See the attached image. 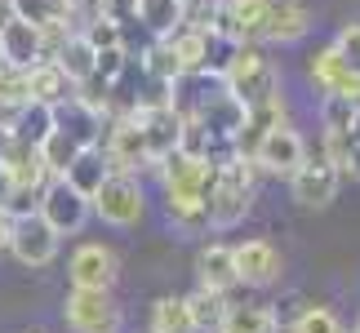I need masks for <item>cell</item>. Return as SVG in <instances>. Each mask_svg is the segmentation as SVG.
I'll return each instance as SVG.
<instances>
[{
    "label": "cell",
    "instance_id": "cell-1",
    "mask_svg": "<svg viewBox=\"0 0 360 333\" xmlns=\"http://www.w3.org/2000/svg\"><path fill=\"white\" fill-rule=\"evenodd\" d=\"M223 89L231 93V98H240L245 107H258L281 93V72H276V63L262 53L258 45H236L231 49V58L223 63Z\"/></svg>",
    "mask_w": 360,
    "mask_h": 333
},
{
    "label": "cell",
    "instance_id": "cell-2",
    "mask_svg": "<svg viewBox=\"0 0 360 333\" xmlns=\"http://www.w3.org/2000/svg\"><path fill=\"white\" fill-rule=\"evenodd\" d=\"M205 209H210V227H218V231H227L249 218V209H254V164L245 156H231L218 164Z\"/></svg>",
    "mask_w": 360,
    "mask_h": 333
},
{
    "label": "cell",
    "instance_id": "cell-3",
    "mask_svg": "<svg viewBox=\"0 0 360 333\" xmlns=\"http://www.w3.org/2000/svg\"><path fill=\"white\" fill-rule=\"evenodd\" d=\"M89 209L98 214L107 227H138L147 214V196H143V183L134 174H107L98 191L89 196Z\"/></svg>",
    "mask_w": 360,
    "mask_h": 333
},
{
    "label": "cell",
    "instance_id": "cell-4",
    "mask_svg": "<svg viewBox=\"0 0 360 333\" xmlns=\"http://www.w3.org/2000/svg\"><path fill=\"white\" fill-rule=\"evenodd\" d=\"M63 320L72 333H120L124 311L112 298V289H72L63 302Z\"/></svg>",
    "mask_w": 360,
    "mask_h": 333
},
{
    "label": "cell",
    "instance_id": "cell-5",
    "mask_svg": "<svg viewBox=\"0 0 360 333\" xmlns=\"http://www.w3.org/2000/svg\"><path fill=\"white\" fill-rule=\"evenodd\" d=\"M36 214L49 222L58 235H76L80 227L89 222V196L85 191H76L67 178H49L45 187H40V200H36Z\"/></svg>",
    "mask_w": 360,
    "mask_h": 333
},
{
    "label": "cell",
    "instance_id": "cell-6",
    "mask_svg": "<svg viewBox=\"0 0 360 333\" xmlns=\"http://www.w3.org/2000/svg\"><path fill=\"white\" fill-rule=\"evenodd\" d=\"M58 240H63V235L53 231L36 209L18 214L13 227H9V254L18 258L22 267H49V262L58 258Z\"/></svg>",
    "mask_w": 360,
    "mask_h": 333
},
{
    "label": "cell",
    "instance_id": "cell-7",
    "mask_svg": "<svg viewBox=\"0 0 360 333\" xmlns=\"http://www.w3.org/2000/svg\"><path fill=\"white\" fill-rule=\"evenodd\" d=\"M338 187H342V174L325 156H302V164L289 174V191H294L302 209H329L338 200Z\"/></svg>",
    "mask_w": 360,
    "mask_h": 333
},
{
    "label": "cell",
    "instance_id": "cell-8",
    "mask_svg": "<svg viewBox=\"0 0 360 333\" xmlns=\"http://www.w3.org/2000/svg\"><path fill=\"white\" fill-rule=\"evenodd\" d=\"M129 116L138 120V129H143V143L151 151V164L160 156H169L178 147V138H183V111H178L169 98H156V103H138L129 107Z\"/></svg>",
    "mask_w": 360,
    "mask_h": 333
},
{
    "label": "cell",
    "instance_id": "cell-9",
    "mask_svg": "<svg viewBox=\"0 0 360 333\" xmlns=\"http://www.w3.org/2000/svg\"><path fill=\"white\" fill-rule=\"evenodd\" d=\"M302 156H307V143H302V133L294 129L289 120H281L276 129L262 133V143L254 147V156H249V164L271 178H289L302 164Z\"/></svg>",
    "mask_w": 360,
    "mask_h": 333
},
{
    "label": "cell",
    "instance_id": "cell-10",
    "mask_svg": "<svg viewBox=\"0 0 360 333\" xmlns=\"http://www.w3.org/2000/svg\"><path fill=\"white\" fill-rule=\"evenodd\" d=\"M103 147V156H107V169L112 174H143V169H151V151H147V143H143V129H138V120L124 111L120 120H112V129H107V143H98Z\"/></svg>",
    "mask_w": 360,
    "mask_h": 333
},
{
    "label": "cell",
    "instance_id": "cell-11",
    "mask_svg": "<svg viewBox=\"0 0 360 333\" xmlns=\"http://www.w3.org/2000/svg\"><path fill=\"white\" fill-rule=\"evenodd\" d=\"M311 32V9L302 0H267V13L254 27L249 45H298Z\"/></svg>",
    "mask_w": 360,
    "mask_h": 333
},
{
    "label": "cell",
    "instance_id": "cell-12",
    "mask_svg": "<svg viewBox=\"0 0 360 333\" xmlns=\"http://www.w3.org/2000/svg\"><path fill=\"white\" fill-rule=\"evenodd\" d=\"M307 80L321 93H338V98H352L360 107V72H352L347 58H342L334 45L316 49L311 58H307Z\"/></svg>",
    "mask_w": 360,
    "mask_h": 333
},
{
    "label": "cell",
    "instance_id": "cell-13",
    "mask_svg": "<svg viewBox=\"0 0 360 333\" xmlns=\"http://www.w3.org/2000/svg\"><path fill=\"white\" fill-rule=\"evenodd\" d=\"M231 262H236V280L249 289H267L281 280L285 271V258L281 249L267 244V240H245V244H231Z\"/></svg>",
    "mask_w": 360,
    "mask_h": 333
},
{
    "label": "cell",
    "instance_id": "cell-14",
    "mask_svg": "<svg viewBox=\"0 0 360 333\" xmlns=\"http://www.w3.org/2000/svg\"><path fill=\"white\" fill-rule=\"evenodd\" d=\"M67 275H72V289H112L120 275V262L107 244L85 240V244H76L72 262H67Z\"/></svg>",
    "mask_w": 360,
    "mask_h": 333
},
{
    "label": "cell",
    "instance_id": "cell-15",
    "mask_svg": "<svg viewBox=\"0 0 360 333\" xmlns=\"http://www.w3.org/2000/svg\"><path fill=\"white\" fill-rule=\"evenodd\" d=\"M40 58H45V36H40L32 22L13 18V22L0 27V63H5V67L27 72V67H36Z\"/></svg>",
    "mask_w": 360,
    "mask_h": 333
},
{
    "label": "cell",
    "instance_id": "cell-16",
    "mask_svg": "<svg viewBox=\"0 0 360 333\" xmlns=\"http://www.w3.org/2000/svg\"><path fill=\"white\" fill-rule=\"evenodd\" d=\"M218 333H281V320L267 302H227Z\"/></svg>",
    "mask_w": 360,
    "mask_h": 333
},
{
    "label": "cell",
    "instance_id": "cell-17",
    "mask_svg": "<svg viewBox=\"0 0 360 333\" xmlns=\"http://www.w3.org/2000/svg\"><path fill=\"white\" fill-rule=\"evenodd\" d=\"M169 40V53H174V63H178V72H205L210 67V49H214V36L205 32V27H178L174 36H165Z\"/></svg>",
    "mask_w": 360,
    "mask_h": 333
},
{
    "label": "cell",
    "instance_id": "cell-18",
    "mask_svg": "<svg viewBox=\"0 0 360 333\" xmlns=\"http://www.w3.org/2000/svg\"><path fill=\"white\" fill-rule=\"evenodd\" d=\"M196 275L205 289L214 294H231L240 280H236V262H231V244H205L196 254Z\"/></svg>",
    "mask_w": 360,
    "mask_h": 333
},
{
    "label": "cell",
    "instance_id": "cell-19",
    "mask_svg": "<svg viewBox=\"0 0 360 333\" xmlns=\"http://www.w3.org/2000/svg\"><path fill=\"white\" fill-rule=\"evenodd\" d=\"M27 93H32L36 103L58 107V103L72 98V80L63 76V67L53 63V58H40L36 67H27Z\"/></svg>",
    "mask_w": 360,
    "mask_h": 333
},
{
    "label": "cell",
    "instance_id": "cell-20",
    "mask_svg": "<svg viewBox=\"0 0 360 333\" xmlns=\"http://www.w3.org/2000/svg\"><path fill=\"white\" fill-rule=\"evenodd\" d=\"M94 53H98V49H94L80 32H72L58 49H53V63L63 67V76L72 80V89H76V85H85V80L94 76Z\"/></svg>",
    "mask_w": 360,
    "mask_h": 333
},
{
    "label": "cell",
    "instance_id": "cell-21",
    "mask_svg": "<svg viewBox=\"0 0 360 333\" xmlns=\"http://www.w3.org/2000/svg\"><path fill=\"white\" fill-rule=\"evenodd\" d=\"M53 124H58V111H53L49 103H22L18 107V116H13V138L18 143H32V147H40L45 138L53 133Z\"/></svg>",
    "mask_w": 360,
    "mask_h": 333
},
{
    "label": "cell",
    "instance_id": "cell-22",
    "mask_svg": "<svg viewBox=\"0 0 360 333\" xmlns=\"http://www.w3.org/2000/svg\"><path fill=\"white\" fill-rule=\"evenodd\" d=\"M134 22H143L156 40H165L183 27V0H138Z\"/></svg>",
    "mask_w": 360,
    "mask_h": 333
},
{
    "label": "cell",
    "instance_id": "cell-23",
    "mask_svg": "<svg viewBox=\"0 0 360 333\" xmlns=\"http://www.w3.org/2000/svg\"><path fill=\"white\" fill-rule=\"evenodd\" d=\"M107 174H112V169H107V156H103V147H85V151H80V156L72 160V164H67V183H72L76 191H85V196H94V191H98V183H103V178Z\"/></svg>",
    "mask_w": 360,
    "mask_h": 333
},
{
    "label": "cell",
    "instance_id": "cell-24",
    "mask_svg": "<svg viewBox=\"0 0 360 333\" xmlns=\"http://www.w3.org/2000/svg\"><path fill=\"white\" fill-rule=\"evenodd\" d=\"M36 151H40V164H45V174H49V178H63V174H67V164H72L85 147H80L76 138L63 129V124H53V133H49Z\"/></svg>",
    "mask_w": 360,
    "mask_h": 333
},
{
    "label": "cell",
    "instance_id": "cell-25",
    "mask_svg": "<svg viewBox=\"0 0 360 333\" xmlns=\"http://www.w3.org/2000/svg\"><path fill=\"white\" fill-rule=\"evenodd\" d=\"M187 315H191V329H218V320H223L227 311V294H214V289H196V294H187Z\"/></svg>",
    "mask_w": 360,
    "mask_h": 333
},
{
    "label": "cell",
    "instance_id": "cell-26",
    "mask_svg": "<svg viewBox=\"0 0 360 333\" xmlns=\"http://www.w3.org/2000/svg\"><path fill=\"white\" fill-rule=\"evenodd\" d=\"M151 333H196L183 298H156L151 302Z\"/></svg>",
    "mask_w": 360,
    "mask_h": 333
},
{
    "label": "cell",
    "instance_id": "cell-27",
    "mask_svg": "<svg viewBox=\"0 0 360 333\" xmlns=\"http://www.w3.org/2000/svg\"><path fill=\"white\" fill-rule=\"evenodd\" d=\"M165 209H169V222L183 235H200V231H210V209L196 200H165Z\"/></svg>",
    "mask_w": 360,
    "mask_h": 333
},
{
    "label": "cell",
    "instance_id": "cell-28",
    "mask_svg": "<svg viewBox=\"0 0 360 333\" xmlns=\"http://www.w3.org/2000/svg\"><path fill=\"white\" fill-rule=\"evenodd\" d=\"M285 333H347V329H342V320L329 307H302L294 320L285 325Z\"/></svg>",
    "mask_w": 360,
    "mask_h": 333
},
{
    "label": "cell",
    "instance_id": "cell-29",
    "mask_svg": "<svg viewBox=\"0 0 360 333\" xmlns=\"http://www.w3.org/2000/svg\"><path fill=\"white\" fill-rule=\"evenodd\" d=\"M352 120H356V103L352 98H338V93H325V103H321L325 133H352Z\"/></svg>",
    "mask_w": 360,
    "mask_h": 333
},
{
    "label": "cell",
    "instance_id": "cell-30",
    "mask_svg": "<svg viewBox=\"0 0 360 333\" xmlns=\"http://www.w3.org/2000/svg\"><path fill=\"white\" fill-rule=\"evenodd\" d=\"M143 72L151 76V80H160V85H174L178 76V63H174V53H169V40H156V45L147 49V58H143Z\"/></svg>",
    "mask_w": 360,
    "mask_h": 333
},
{
    "label": "cell",
    "instance_id": "cell-31",
    "mask_svg": "<svg viewBox=\"0 0 360 333\" xmlns=\"http://www.w3.org/2000/svg\"><path fill=\"white\" fill-rule=\"evenodd\" d=\"M80 36H85L94 49H116V45H124V27L112 22V18H103V13H89V22L80 27Z\"/></svg>",
    "mask_w": 360,
    "mask_h": 333
},
{
    "label": "cell",
    "instance_id": "cell-32",
    "mask_svg": "<svg viewBox=\"0 0 360 333\" xmlns=\"http://www.w3.org/2000/svg\"><path fill=\"white\" fill-rule=\"evenodd\" d=\"M334 49L342 53V58H347L352 72H360V22H347V27H342L338 40H334Z\"/></svg>",
    "mask_w": 360,
    "mask_h": 333
},
{
    "label": "cell",
    "instance_id": "cell-33",
    "mask_svg": "<svg viewBox=\"0 0 360 333\" xmlns=\"http://www.w3.org/2000/svg\"><path fill=\"white\" fill-rule=\"evenodd\" d=\"M9 227H13V214H9V209H0V254L9 249Z\"/></svg>",
    "mask_w": 360,
    "mask_h": 333
},
{
    "label": "cell",
    "instance_id": "cell-34",
    "mask_svg": "<svg viewBox=\"0 0 360 333\" xmlns=\"http://www.w3.org/2000/svg\"><path fill=\"white\" fill-rule=\"evenodd\" d=\"M9 147H13V129H9V124H0V160H5Z\"/></svg>",
    "mask_w": 360,
    "mask_h": 333
},
{
    "label": "cell",
    "instance_id": "cell-35",
    "mask_svg": "<svg viewBox=\"0 0 360 333\" xmlns=\"http://www.w3.org/2000/svg\"><path fill=\"white\" fill-rule=\"evenodd\" d=\"M13 196V187H9V178H5V169H0V209H5V200Z\"/></svg>",
    "mask_w": 360,
    "mask_h": 333
},
{
    "label": "cell",
    "instance_id": "cell-36",
    "mask_svg": "<svg viewBox=\"0 0 360 333\" xmlns=\"http://www.w3.org/2000/svg\"><path fill=\"white\" fill-rule=\"evenodd\" d=\"M13 22V0H0V27Z\"/></svg>",
    "mask_w": 360,
    "mask_h": 333
},
{
    "label": "cell",
    "instance_id": "cell-37",
    "mask_svg": "<svg viewBox=\"0 0 360 333\" xmlns=\"http://www.w3.org/2000/svg\"><path fill=\"white\" fill-rule=\"evenodd\" d=\"M0 67H5V63H0Z\"/></svg>",
    "mask_w": 360,
    "mask_h": 333
}]
</instances>
